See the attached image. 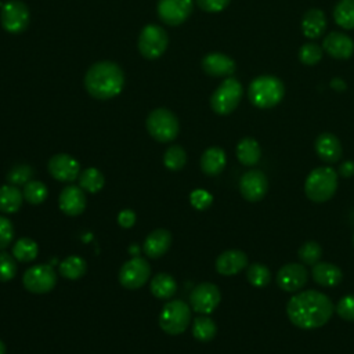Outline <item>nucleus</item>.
Masks as SVG:
<instances>
[{
    "label": "nucleus",
    "mask_w": 354,
    "mask_h": 354,
    "mask_svg": "<svg viewBox=\"0 0 354 354\" xmlns=\"http://www.w3.org/2000/svg\"><path fill=\"white\" fill-rule=\"evenodd\" d=\"M189 202H191V205H192L195 209H198V210H205V209H207V207L212 205L213 196H212L207 191L199 188V189H194V191L191 192V195H189Z\"/></svg>",
    "instance_id": "obj_42"
},
{
    "label": "nucleus",
    "mask_w": 354,
    "mask_h": 354,
    "mask_svg": "<svg viewBox=\"0 0 354 354\" xmlns=\"http://www.w3.org/2000/svg\"><path fill=\"white\" fill-rule=\"evenodd\" d=\"M333 19L343 29H354V0H339L333 8Z\"/></svg>",
    "instance_id": "obj_30"
},
{
    "label": "nucleus",
    "mask_w": 354,
    "mask_h": 354,
    "mask_svg": "<svg viewBox=\"0 0 354 354\" xmlns=\"http://www.w3.org/2000/svg\"><path fill=\"white\" fill-rule=\"evenodd\" d=\"M86 261L79 256H68L59 264V272L66 279H79L86 272Z\"/></svg>",
    "instance_id": "obj_33"
},
{
    "label": "nucleus",
    "mask_w": 354,
    "mask_h": 354,
    "mask_svg": "<svg viewBox=\"0 0 354 354\" xmlns=\"http://www.w3.org/2000/svg\"><path fill=\"white\" fill-rule=\"evenodd\" d=\"M187 153L180 145H171L166 149L163 155V163L169 170L177 171L185 166Z\"/></svg>",
    "instance_id": "obj_36"
},
{
    "label": "nucleus",
    "mask_w": 354,
    "mask_h": 354,
    "mask_svg": "<svg viewBox=\"0 0 354 354\" xmlns=\"http://www.w3.org/2000/svg\"><path fill=\"white\" fill-rule=\"evenodd\" d=\"M231 0H196L201 10L206 12H220L230 4Z\"/></svg>",
    "instance_id": "obj_44"
},
{
    "label": "nucleus",
    "mask_w": 354,
    "mask_h": 354,
    "mask_svg": "<svg viewBox=\"0 0 354 354\" xmlns=\"http://www.w3.org/2000/svg\"><path fill=\"white\" fill-rule=\"evenodd\" d=\"M322 58V48L317 43H304L299 48V59L304 65H315Z\"/></svg>",
    "instance_id": "obj_39"
},
{
    "label": "nucleus",
    "mask_w": 354,
    "mask_h": 354,
    "mask_svg": "<svg viewBox=\"0 0 354 354\" xmlns=\"http://www.w3.org/2000/svg\"><path fill=\"white\" fill-rule=\"evenodd\" d=\"M353 242H354V238H353Z\"/></svg>",
    "instance_id": "obj_48"
},
{
    "label": "nucleus",
    "mask_w": 354,
    "mask_h": 354,
    "mask_svg": "<svg viewBox=\"0 0 354 354\" xmlns=\"http://www.w3.org/2000/svg\"><path fill=\"white\" fill-rule=\"evenodd\" d=\"M24 194L17 185H3L0 187V212L15 213L22 205Z\"/></svg>",
    "instance_id": "obj_27"
},
{
    "label": "nucleus",
    "mask_w": 354,
    "mask_h": 354,
    "mask_svg": "<svg viewBox=\"0 0 354 354\" xmlns=\"http://www.w3.org/2000/svg\"><path fill=\"white\" fill-rule=\"evenodd\" d=\"M151 292L155 297L158 299H170L176 290H177V283L176 279L165 272H160L155 275L149 283Z\"/></svg>",
    "instance_id": "obj_28"
},
{
    "label": "nucleus",
    "mask_w": 354,
    "mask_h": 354,
    "mask_svg": "<svg viewBox=\"0 0 354 354\" xmlns=\"http://www.w3.org/2000/svg\"><path fill=\"white\" fill-rule=\"evenodd\" d=\"M297 256L299 259L304 263V264H310L314 266L315 263L319 261L321 256H322V248L319 243L314 242V241H307L304 242L299 250H297Z\"/></svg>",
    "instance_id": "obj_37"
},
{
    "label": "nucleus",
    "mask_w": 354,
    "mask_h": 354,
    "mask_svg": "<svg viewBox=\"0 0 354 354\" xmlns=\"http://www.w3.org/2000/svg\"><path fill=\"white\" fill-rule=\"evenodd\" d=\"M311 277L318 285L330 288V286H336L342 282L343 271L332 263L318 261L313 266Z\"/></svg>",
    "instance_id": "obj_23"
},
{
    "label": "nucleus",
    "mask_w": 354,
    "mask_h": 354,
    "mask_svg": "<svg viewBox=\"0 0 354 354\" xmlns=\"http://www.w3.org/2000/svg\"><path fill=\"white\" fill-rule=\"evenodd\" d=\"M243 94L242 84L235 77H227L210 97V106L218 115H230L238 106Z\"/></svg>",
    "instance_id": "obj_5"
},
{
    "label": "nucleus",
    "mask_w": 354,
    "mask_h": 354,
    "mask_svg": "<svg viewBox=\"0 0 354 354\" xmlns=\"http://www.w3.org/2000/svg\"><path fill=\"white\" fill-rule=\"evenodd\" d=\"M285 95L283 83L271 75H261L252 80L248 88V97L250 102L261 109L275 106L282 101Z\"/></svg>",
    "instance_id": "obj_3"
},
{
    "label": "nucleus",
    "mask_w": 354,
    "mask_h": 354,
    "mask_svg": "<svg viewBox=\"0 0 354 354\" xmlns=\"http://www.w3.org/2000/svg\"><path fill=\"white\" fill-rule=\"evenodd\" d=\"M17 274L15 257L7 252H0V282H7L12 279Z\"/></svg>",
    "instance_id": "obj_40"
},
{
    "label": "nucleus",
    "mask_w": 354,
    "mask_h": 354,
    "mask_svg": "<svg viewBox=\"0 0 354 354\" xmlns=\"http://www.w3.org/2000/svg\"><path fill=\"white\" fill-rule=\"evenodd\" d=\"M24 199L30 205H40L47 198V187L41 181L30 180L24 185Z\"/></svg>",
    "instance_id": "obj_35"
},
{
    "label": "nucleus",
    "mask_w": 354,
    "mask_h": 354,
    "mask_svg": "<svg viewBox=\"0 0 354 354\" xmlns=\"http://www.w3.org/2000/svg\"><path fill=\"white\" fill-rule=\"evenodd\" d=\"M84 86L88 94L97 100L116 97L124 86V73L112 61H101L88 68L84 76Z\"/></svg>",
    "instance_id": "obj_2"
},
{
    "label": "nucleus",
    "mask_w": 354,
    "mask_h": 354,
    "mask_svg": "<svg viewBox=\"0 0 354 354\" xmlns=\"http://www.w3.org/2000/svg\"><path fill=\"white\" fill-rule=\"evenodd\" d=\"M173 236L167 230L158 228L153 230L144 242V252L151 259H159L163 256L171 246Z\"/></svg>",
    "instance_id": "obj_22"
},
{
    "label": "nucleus",
    "mask_w": 354,
    "mask_h": 354,
    "mask_svg": "<svg viewBox=\"0 0 354 354\" xmlns=\"http://www.w3.org/2000/svg\"><path fill=\"white\" fill-rule=\"evenodd\" d=\"M191 321V308L183 300H171L165 304L159 315L160 328L169 335L183 333Z\"/></svg>",
    "instance_id": "obj_7"
},
{
    "label": "nucleus",
    "mask_w": 354,
    "mask_h": 354,
    "mask_svg": "<svg viewBox=\"0 0 354 354\" xmlns=\"http://www.w3.org/2000/svg\"><path fill=\"white\" fill-rule=\"evenodd\" d=\"M24 286L30 293L43 295L50 292L57 283V274L48 264H37L28 268L22 278Z\"/></svg>",
    "instance_id": "obj_9"
},
{
    "label": "nucleus",
    "mask_w": 354,
    "mask_h": 354,
    "mask_svg": "<svg viewBox=\"0 0 354 354\" xmlns=\"http://www.w3.org/2000/svg\"><path fill=\"white\" fill-rule=\"evenodd\" d=\"M337 189V173L329 166H321L310 171L304 183L306 196L315 202L322 203L329 201Z\"/></svg>",
    "instance_id": "obj_4"
},
{
    "label": "nucleus",
    "mask_w": 354,
    "mask_h": 354,
    "mask_svg": "<svg viewBox=\"0 0 354 354\" xmlns=\"http://www.w3.org/2000/svg\"><path fill=\"white\" fill-rule=\"evenodd\" d=\"M178 119L176 115L166 109H153L147 118V130L159 142H169L174 140L178 134Z\"/></svg>",
    "instance_id": "obj_6"
},
{
    "label": "nucleus",
    "mask_w": 354,
    "mask_h": 354,
    "mask_svg": "<svg viewBox=\"0 0 354 354\" xmlns=\"http://www.w3.org/2000/svg\"><path fill=\"white\" fill-rule=\"evenodd\" d=\"M324 50L336 59H347L354 53V41L342 32H330L322 41Z\"/></svg>",
    "instance_id": "obj_17"
},
{
    "label": "nucleus",
    "mask_w": 354,
    "mask_h": 354,
    "mask_svg": "<svg viewBox=\"0 0 354 354\" xmlns=\"http://www.w3.org/2000/svg\"><path fill=\"white\" fill-rule=\"evenodd\" d=\"M151 274L149 263L142 257L127 260L119 271V282L126 289H138L148 281Z\"/></svg>",
    "instance_id": "obj_11"
},
{
    "label": "nucleus",
    "mask_w": 354,
    "mask_h": 354,
    "mask_svg": "<svg viewBox=\"0 0 354 354\" xmlns=\"http://www.w3.org/2000/svg\"><path fill=\"white\" fill-rule=\"evenodd\" d=\"M202 69L210 76H231L236 66L235 61L223 53H209L202 59Z\"/></svg>",
    "instance_id": "obj_20"
},
{
    "label": "nucleus",
    "mask_w": 354,
    "mask_h": 354,
    "mask_svg": "<svg viewBox=\"0 0 354 354\" xmlns=\"http://www.w3.org/2000/svg\"><path fill=\"white\" fill-rule=\"evenodd\" d=\"M308 279V271L303 264L288 263L277 272V285L289 293L299 292Z\"/></svg>",
    "instance_id": "obj_15"
},
{
    "label": "nucleus",
    "mask_w": 354,
    "mask_h": 354,
    "mask_svg": "<svg viewBox=\"0 0 354 354\" xmlns=\"http://www.w3.org/2000/svg\"><path fill=\"white\" fill-rule=\"evenodd\" d=\"M315 152L321 160L326 163H335L340 160L343 148L339 138L332 133H322L315 140Z\"/></svg>",
    "instance_id": "obj_21"
},
{
    "label": "nucleus",
    "mask_w": 354,
    "mask_h": 354,
    "mask_svg": "<svg viewBox=\"0 0 354 354\" xmlns=\"http://www.w3.org/2000/svg\"><path fill=\"white\" fill-rule=\"evenodd\" d=\"M246 278L252 286L264 288L271 281V271L267 266H264L261 263H253L248 267Z\"/></svg>",
    "instance_id": "obj_34"
},
{
    "label": "nucleus",
    "mask_w": 354,
    "mask_h": 354,
    "mask_svg": "<svg viewBox=\"0 0 354 354\" xmlns=\"http://www.w3.org/2000/svg\"><path fill=\"white\" fill-rule=\"evenodd\" d=\"M169 43L166 30L159 25H145L138 36V51L147 59L159 58Z\"/></svg>",
    "instance_id": "obj_8"
},
{
    "label": "nucleus",
    "mask_w": 354,
    "mask_h": 354,
    "mask_svg": "<svg viewBox=\"0 0 354 354\" xmlns=\"http://www.w3.org/2000/svg\"><path fill=\"white\" fill-rule=\"evenodd\" d=\"M194 8L192 0H158V17L167 25L177 26L188 19Z\"/></svg>",
    "instance_id": "obj_13"
},
{
    "label": "nucleus",
    "mask_w": 354,
    "mask_h": 354,
    "mask_svg": "<svg viewBox=\"0 0 354 354\" xmlns=\"http://www.w3.org/2000/svg\"><path fill=\"white\" fill-rule=\"evenodd\" d=\"M39 253V246L37 243L30 239V238H19L14 246H12V256L15 257V260L26 263V261H32L37 257Z\"/></svg>",
    "instance_id": "obj_32"
},
{
    "label": "nucleus",
    "mask_w": 354,
    "mask_h": 354,
    "mask_svg": "<svg viewBox=\"0 0 354 354\" xmlns=\"http://www.w3.org/2000/svg\"><path fill=\"white\" fill-rule=\"evenodd\" d=\"M336 313L346 321H354V293L346 295L336 304Z\"/></svg>",
    "instance_id": "obj_41"
},
{
    "label": "nucleus",
    "mask_w": 354,
    "mask_h": 354,
    "mask_svg": "<svg viewBox=\"0 0 354 354\" xmlns=\"http://www.w3.org/2000/svg\"><path fill=\"white\" fill-rule=\"evenodd\" d=\"M239 191L246 201L259 202L268 191V178L261 170H249L239 180Z\"/></svg>",
    "instance_id": "obj_14"
},
{
    "label": "nucleus",
    "mask_w": 354,
    "mask_h": 354,
    "mask_svg": "<svg viewBox=\"0 0 354 354\" xmlns=\"http://www.w3.org/2000/svg\"><path fill=\"white\" fill-rule=\"evenodd\" d=\"M14 238V227L12 223L4 217L0 216V249L7 248Z\"/></svg>",
    "instance_id": "obj_43"
},
{
    "label": "nucleus",
    "mask_w": 354,
    "mask_h": 354,
    "mask_svg": "<svg viewBox=\"0 0 354 354\" xmlns=\"http://www.w3.org/2000/svg\"><path fill=\"white\" fill-rule=\"evenodd\" d=\"M326 29V17L319 8H310L301 18V32L308 39L319 37Z\"/></svg>",
    "instance_id": "obj_24"
},
{
    "label": "nucleus",
    "mask_w": 354,
    "mask_h": 354,
    "mask_svg": "<svg viewBox=\"0 0 354 354\" xmlns=\"http://www.w3.org/2000/svg\"><path fill=\"white\" fill-rule=\"evenodd\" d=\"M221 299L220 289L212 282L198 283L189 296V303L192 308L199 314H210L216 310Z\"/></svg>",
    "instance_id": "obj_12"
},
{
    "label": "nucleus",
    "mask_w": 354,
    "mask_h": 354,
    "mask_svg": "<svg viewBox=\"0 0 354 354\" xmlns=\"http://www.w3.org/2000/svg\"><path fill=\"white\" fill-rule=\"evenodd\" d=\"M0 354H6V344L0 340Z\"/></svg>",
    "instance_id": "obj_47"
},
{
    "label": "nucleus",
    "mask_w": 354,
    "mask_h": 354,
    "mask_svg": "<svg viewBox=\"0 0 354 354\" xmlns=\"http://www.w3.org/2000/svg\"><path fill=\"white\" fill-rule=\"evenodd\" d=\"M216 333H217V326L210 317L203 314L194 319L192 335L195 339L201 342H210L216 336Z\"/></svg>",
    "instance_id": "obj_31"
},
{
    "label": "nucleus",
    "mask_w": 354,
    "mask_h": 354,
    "mask_svg": "<svg viewBox=\"0 0 354 354\" xmlns=\"http://www.w3.org/2000/svg\"><path fill=\"white\" fill-rule=\"evenodd\" d=\"M339 174L342 177H351L354 176V162L353 160H346L340 165L339 167Z\"/></svg>",
    "instance_id": "obj_46"
},
{
    "label": "nucleus",
    "mask_w": 354,
    "mask_h": 354,
    "mask_svg": "<svg viewBox=\"0 0 354 354\" xmlns=\"http://www.w3.org/2000/svg\"><path fill=\"white\" fill-rule=\"evenodd\" d=\"M118 223H119V225L123 227V228H130V227H133L134 223H136V213H134L133 210H130V209L122 210V212L119 213V216H118Z\"/></svg>",
    "instance_id": "obj_45"
},
{
    "label": "nucleus",
    "mask_w": 354,
    "mask_h": 354,
    "mask_svg": "<svg viewBox=\"0 0 354 354\" xmlns=\"http://www.w3.org/2000/svg\"><path fill=\"white\" fill-rule=\"evenodd\" d=\"M48 171L61 183H72L80 174V165L68 153H57L48 160Z\"/></svg>",
    "instance_id": "obj_16"
},
{
    "label": "nucleus",
    "mask_w": 354,
    "mask_h": 354,
    "mask_svg": "<svg viewBox=\"0 0 354 354\" xmlns=\"http://www.w3.org/2000/svg\"><path fill=\"white\" fill-rule=\"evenodd\" d=\"M248 266V256L239 249H228L216 259V270L221 275H235Z\"/></svg>",
    "instance_id": "obj_19"
},
{
    "label": "nucleus",
    "mask_w": 354,
    "mask_h": 354,
    "mask_svg": "<svg viewBox=\"0 0 354 354\" xmlns=\"http://www.w3.org/2000/svg\"><path fill=\"white\" fill-rule=\"evenodd\" d=\"M104 184H105V177L95 167H88L79 174V187L86 192L95 194L102 189Z\"/></svg>",
    "instance_id": "obj_29"
},
{
    "label": "nucleus",
    "mask_w": 354,
    "mask_h": 354,
    "mask_svg": "<svg viewBox=\"0 0 354 354\" xmlns=\"http://www.w3.org/2000/svg\"><path fill=\"white\" fill-rule=\"evenodd\" d=\"M35 171L29 165H15L10 169V171L7 173V180L10 184L12 185H25L26 183H29L33 177Z\"/></svg>",
    "instance_id": "obj_38"
},
{
    "label": "nucleus",
    "mask_w": 354,
    "mask_h": 354,
    "mask_svg": "<svg viewBox=\"0 0 354 354\" xmlns=\"http://www.w3.org/2000/svg\"><path fill=\"white\" fill-rule=\"evenodd\" d=\"M236 158L245 166H254L261 158V148L252 137L242 138L236 145Z\"/></svg>",
    "instance_id": "obj_26"
},
{
    "label": "nucleus",
    "mask_w": 354,
    "mask_h": 354,
    "mask_svg": "<svg viewBox=\"0 0 354 354\" xmlns=\"http://www.w3.org/2000/svg\"><path fill=\"white\" fill-rule=\"evenodd\" d=\"M225 163L227 156L220 147H210L201 156V169L207 176L220 174L224 170Z\"/></svg>",
    "instance_id": "obj_25"
},
{
    "label": "nucleus",
    "mask_w": 354,
    "mask_h": 354,
    "mask_svg": "<svg viewBox=\"0 0 354 354\" xmlns=\"http://www.w3.org/2000/svg\"><path fill=\"white\" fill-rule=\"evenodd\" d=\"M333 304L330 299L318 290H304L290 297L286 314L290 322L301 329H317L324 326L332 317Z\"/></svg>",
    "instance_id": "obj_1"
},
{
    "label": "nucleus",
    "mask_w": 354,
    "mask_h": 354,
    "mask_svg": "<svg viewBox=\"0 0 354 354\" xmlns=\"http://www.w3.org/2000/svg\"><path fill=\"white\" fill-rule=\"evenodd\" d=\"M59 209L68 216H79L86 207V196L80 187L68 185L65 187L58 198Z\"/></svg>",
    "instance_id": "obj_18"
},
{
    "label": "nucleus",
    "mask_w": 354,
    "mask_h": 354,
    "mask_svg": "<svg viewBox=\"0 0 354 354\" xmlns=\"http://www.w3.org/2000/svg\"><path fill=\"white\" fill-rule=\"evenodd\" d=\"M1 26L12 35L22 33L29 25V8L21 0H10L1 7Z\"/></svg>",
    "instance_id": "obj_10"
}]
</instances>
